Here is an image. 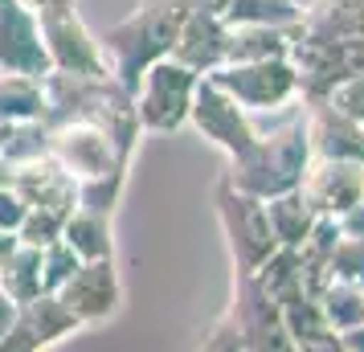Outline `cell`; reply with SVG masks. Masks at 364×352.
Returning <instances> with one entry per match:
<instances>
[{"label":"cell","instance_id":"cell-28","mask_svg":"<svg viewBox=\"0 0 364 352\" xmlns=\"http://www.w3.org/2000/svg\"><path fill=\"white\" fill-rule=\"evenodd\" d=\"M13 316H17V303H13L9 295H4V291H0V340H4V332H9Z\"/></svg>","mask_w":364,"mask_h":352},{"label":"cell","instance_id":"cell-27","mask_svg":"<svg viewBox=\"0 0 364 352\" xmlns=\"http://www.w3.org/2000/svg\"><path fill=\"white\" fill-rule=\"evenodd\" d=\"M176 4H181L184 13H193V9H205V13H221L230 0H176Z\"/></svg>","mask_w":364,"mask_h":352},{"label":"cell","instance_id":"cell-13","mask_svg":"<svg viewBox=\"0 0 364 352\" xmlns=\"http://www.w3.org/2000/svg\"><path fill=\"white\" fill-rule=\"evenodd\" d=\"M197 74H209L225 62V21L221 13H205V9H193L181 17V29H176V41H172V53Z\"/></svg>","mask_w":364,"mask_h":352},{"label":"cell","instance_id":"cell-10","mask_svg":"<svg viewBox=\"0 0 364 352\" xmlns=\"http://www.w3.org/2000/svg\"><path fill=\"white\" fill-rule=\"evenodd\" d=\"M58 295L66 299V307L82 319V328L90 324H107L123 303V279H119L115 258H86L74 267L66 283L58 287Z\"/></svg>","mask_w":364,"mask_h":352},{"label":"cell","instance_id":"cell-19","mask_svg":"<svg viewBox=\"0 0 364 352\" xmlns=\"http://www.w3.org/2000/svg\"><path fill=\"white\" fill-rule=\"evenodd\" d=\"M0 291L9 295L13 303H25L41 295L46 287H41V250L29 246V242H21L0 258Z\"/></svg>","mask_w":364,"mask_h":352},{"label":"cell","instance_id":"cell-11","mask_svg":"<svg viewBox=\"0 0 364 352\" xmlns=\"http://www.w3.org/2000/svg\"><path fill=\"white\" fill-rule=\"evenodd\" d=\"M299 193L307 197L315 213H352L360 205V193H364V168L356 164H344L336 156H323L315 168L303 172L299 181Z\"/></svg>","mask_w":364,"mask_h":352},{"label":"cell","instance_id":"cell-18","mask_svg":"<svg viewBox=\"0 0 364 352\" xmlns=\"http://www.w3.org/2000/svg\"><path fill=\"white\" fill-rule=\"evenodd\" d=\"M262 205H266V218H270V230L279 238V246H295L299 250L315 225V209L307 205V197L299 188H287V193L266 197Z\"/></svg>","mask_w":364,"mask_h":352},{"label":"cell","instance_id":"cell-22","mask_svg":"<svg viewBox=\"0 0 364 352\" xmlns=\"http://www.w3.org/2000/svg\"><path fill=\"white\" fill-rule=\"evenodd\" d=\"M123 188H127V164L111 168V172H102V176H90V181H78V185H74V205L115 218Z\"/></svg>","mask_w":364,"mask_h":352},{"label":"cell","instance_id":"cell-20","mask_svg":"<svg viewBox=\"0 0 364 352\" xmlns=\"http://www.w3.org/2000/svg\"><path fill=\"white\" fill-rule=\"evenodd\" d=\"M303 17L299 13L295 0H230L225 9H221V21L225 25H295Z\"/></svg>","mask_w":364,"mask_h":352},{"label":"cell","instance_id":"cell-9","mask_svg":"<svg viewBox=\"0 0 364 352\" xmlns=\"http://www.w3.org/2000/svg\"><path fill=\"white\" fill-rule=\"evenodd\" d=\"M188 123H193L209 144H217V148L230 151V156L246 151L250 144L258 139V127L250 123V111L233 99V95H225L213 78H205V74H200L197 90H193Z\"/></svg>","mask_w":364,"mask_h":352},{"label":"cell","instance_id":"cell-8","mask_svg":"<svg viewBox=\"0 0 364 352\" xmlns=\"http://www.w3.org/2000/svg\"><path fill=\"white\" fill-rule=\"evenodd\" d=\"M82 332V319L66 307L58 291H41L33 299L17 303V316L9 324V332L0 340V352H41L58 348L70 336Z\"/></svg>","mask_w":364,"mask_h":352},{"label":"cell","instance_id":"cell-23","mask_svg":"<svg viewBox=\"0 0 364 352\" xmlns=\"http://www.w3.org/2000/svg\"><path fill=\"white\" fill-rule=\"evenodd\" d=\"M37 250H41V287H46V291H58V287L74 274V267L82 262V258L62 242V238H53V242L37 246Z\"/></svg>","mask_w":364,"mask_h":352},{"label":"cell","instance_id":"cell-16","mask_svg":"<svg viewBox=\"0 0 364 352\" xmlns=\"http://www.w3.org/2000/svg\"><path fill=\"white\" fill-rule=\"evenodd\" d=\"M25 119H46V78L0 70V127Z\"/></svg>","mask_w":364,"mask_h":352},{"label":"cell","instance_id":"cell-17","mask_svg":"<svg viewBox=\"0 0 364 352\" xmlns=\"http://www.w3.org/2000/svg\"><path fill=\"white\" fill-rule=\"evenodd\" d=\"M287 53L291 41L282 37L279 25H225V62H266Z\"/></svg>","mask_w":364,"mask_h":352},{"label":"cell","instance_id":"cell-6","mask_svg":"<svg viewBox=\"0 0 364 352\" xmlns=\"http://www.w3.org/2000/svg\"><path fill=\"white\" fill-rule=\"evenodd\" d=\"M217 218H221L225 234H230L237 274H254L270 254L279 250V238L270 230L262 197H250V193H242L237 185L225 181V185L217 188Z\"/></svg>","mask_w":364,"mask_h":352},{"label":"cell","instance_id":"cell-15","mask_svg":"<svg viewBox=\"0 0 364 352\" xmlns=\"http://www.w3.org/2000/svg\"><path fill=\"white\" fill-rule=\"evenodd\" d=\"M62 242L82 262L86 258H115V218L74 205L66 213V221H62Z\"/></svg>","mask_w":364,"mask_h":352},{"label":"cell","instance_id":"cell-1","mask_svg":"<svg viewBox=\"0 0 364 352\" xmlns=\"http://www.w3.org/2000/svg\"><path fill=\"white\" fill-rule=\"evenodd\" d=\"M184 9L176 0H139L127 17L111 25L107 33H99L102 50L111 58V78H115L127 95L135 90L139 74L172 53L176 29H181Z\"/></svg>","mask_w":364,"mask_h":352},{"label":"cell","instance_id":"cell-26","mask_svg":"<svg viewBox=\"0 0 364 352\" xmlns=\"http://www.w3.org/2000/svg\"><path fill=\"white\" fill-rule=\"evenodd\" d=\"M33 17H46V13H58V9H78V0H21Z\"/></svg>","mask_w":364,"mask_h":352},{"label":"cell","instance_id":"cell-25","mask_svg":"<svg viewBox=\"0 0 364 352\" xmlns=\"http://www.w3.org/2000/svg\"><path fill=\"white\" fill-rule=\"evenodd\" d=\"M25 209H29V205L17 197V188L9 185V181H0V230H13V234H17Z\"/></svg>","mask_w":364,"mask_h":352},{"label":"cell","instance_id":"cell-3","mask_svg":"<svg viewBox=\"0 0 364 352\" xmlns=\"http://www.w3.org/2000/svg\"><path fill=\"white\" fill-rule=\"evenodd\" d=\"M200 74L188 70L176 58H160L151 62L132 90V111L139 132H176L188 123V107H193V90H197Z\"/></svg>","mask_w":364,"mask_h":352},{"label":"cell","instance_id":"cell-5","mask_svg":"<svg viewBox=\"0 0 364 352\" xmlns=\"http://www.w3.org/2000/svg\"><path fill=\"white\" fill-rule=\"evenodd\" d=\"M41 29V50L53 74H74V78H111V58L102 50L99 33L78 17V9H58L37 17Z\"/></svg>","mask_w":364,"mask_h":352},{"label":"cell","instance_id":"cell-24","mask_svg":"<svg viewBox=\"0 0 364 352\" xmlns=\"http://www.w3.org/2000/svg\"><path fill=\"white\" fill-rule=\"evenodd\" d=\"M62 221L66 213H53V209H25V218L17 225V238L29 246H46L53 238H62Z\"/></svg>","mask_w":364,"mask_h":352},{"label":"cell","instance_id":"cell-12","mask_svg":"<svg viewBox=\"0 0 364 352\" xmlns=\"http://www.w3.org/2000/svg\"><path fill=\"white\" fill-rule=\"evenodd\" d=\"M0 70L37 74V78L50 74V62H46V50H41L37 17L21 4V0H0Z\"/></svg>","mask_w":364,"mask_h":352},{"label":"cell","instance_id":"cell-2","mask_svg":"<svg viewBox=\"0 0 364 352\" xmlns=\"http://www.w3.org/2000/svg\"><path fill=\"white\" fill-rule=\"evenodd\" d=\"M307 127H282V132H270L250 144L246 151L233 156V176L230 185H237L250 197H274V193H287V188H299L303 172H307Z\"/></svg>","mask_w":364,"mask_h":352},{"label":"cell","instance_id":"cell-21","mask_svg":"<svg viewBox=\"0 0 364 352\" xmlns=\"http://www.w3.org/2000/svg\"><path fill=\"white\" fill-rule=\"evenodd\" d=\"M46 132H50L46 119L4 123V132H0V160H4L9 168H17V164L37 160V156H46Z\"/></svg>","mask_w":364,"mask_h":352},{"label":"cell","instance_id":"cell-7","mask_svg":"<svg viewBox=\"0 0 364 352\" xmlns=\"http://www.w3.org/2000/svg\"><path fill=\"white\" fill-rule=\"evenodd\" d=\"M205 78H213L225 95L242 102L246 111H274L282 102L295 99L299 90V70L287 58H266V62H225L209 70Z\"/></svg>","mask_w":364,"mask_h":352},{"label":"cell","instance_id":"cell-29","mask_svg":"<svg viewBox=\"0 0 364 352\" xmlns=\"http://www.w3.org/2000/svg\"><path fill=\"white\" fill-rule=\"evenodd\" d=\"M13 246H17V234H13V230H0V258L13 250Z\"/></svg>","mask_w":364,"mask_h":352},{"label":"cell","instance_id":"cell-14","mask_svg":"<svg viewBox=\"0 0 364 352\" xmlns=\"http://www.w3.org/2000/svg\"><path fill=\"white\" fill-rule=\"evenodd\" d=\"M9 185L17 188V197L29 209H53V213H70L74 209V176L62 172L50 156H37L29 164L9 168Z\"/></svg>","mask_w":364,"mask_h":352},{"label":"cell","instance_id":"cell-4","mask_svg":"<svg viewBox=\"0 0 364 352\" xmlns=\"http://www.w3.org/2000/svg\"><path fill=\"white\" fill-rule=\"evenodd\" d=\"M46 156L53 164L70 172L74 181H90L102 176L111 168L127 164V156L119 151V144L111 139V132L95 123V119H53L46 132Z\"/></svg>","mask_w":364,"mask_h":352}]
</instances>
